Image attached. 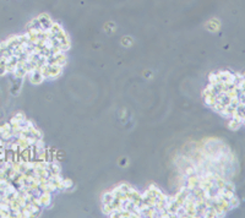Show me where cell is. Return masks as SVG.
<instances>
[{"label": "cell", "instance_id": "2", "mask_svg": "<svg viewBox=\"0 0 245 218\" xmlns=\"http://www.w3.org/2000/svg\"><path fill=\"white\" fill-rule=\"evenodd\" d=\"M203 101L230 126L245 125V74L221 70L210 75Z\"/></svg>", "mask_w": 245, "mask_h": 218}, {"label": "cell", "instance_id": "1", "mask_svg": "<svg viewBox=\"0 0 245 218\" xmlns=\"http://www.w3.org/2000/svg\"><path fill=\"white\" fill-rule=\"evenodd\" d=\"M69 47L65 31L48 16L39 17L26 33L0 44V75L28 76L33 84L55 79L65 66Z\"/></svg>", "mask_w": 245, "mask_h": 218}]
</instances>
